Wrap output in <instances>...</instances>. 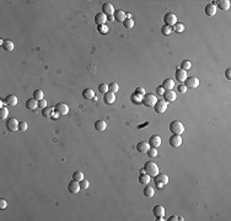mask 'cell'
I'll return each instance as SVG.
<instances>
[{
	"label": "cell",
	"instance_id": "6da1fadb",
	"mask_svg": "<svg viewBox=\"0 0 231 221\" xmlns=\"http://www.w3.org/2000/svg\"><path fill=\"white\" fill-rule=\"evenodd\" d=\"M170 132L176 135H181L182 133H184V125L179 121H172L170 123Z\"/></svg>",
	"mask_w": 231,
	"mask_h": 221
},
{
	"label": "cell",
	"instance_id": "7a4b0ae2",
	"mask_svg": "<svg viewBox=\"0 0 231 221\" xmlns=\"http://www.w3.org/2000/svg\"><path fill=\"white\" fill-rule=\"evenodd\" d=\"M144 171H145V173H148L150 177H155L156 175H159V166H158L155 162L149 161V162H146L145 166H144Z\"/></svg>",
	"mask_w": 231,
	"mask_h": 221
},
{
	"label": "cell",
	"instance_id": "3957f363",
	"mask_svg": "<svg viewBox=\"0 0 231 221\" xmlns=\"http://www.w3.org/2000/svg\"><path fill=\"white\" fill-rule=\"evenodd\" d=\"M156 102H158V98H156L155 95H152V94H145L143 96V100H142V103L145 105L146 107H154Z\"/></svg>",
	"mask_w": 231,
	"mask_h": 221
},
{
	"label": "cell",
	"instance_id": "277c9868",
	"mask_svg": "<svg viewBox=\"0 0 231 221\" xmlns=\"http://www.w3.org/2000/svg\"><path fill=\"white\" fill-rule=\"evenodd\" d=\"M169 183V176L165 173H159L155 176V184L158 188H162Z\"/></svg>",
	"mask_w": 231,
	"mask_h": 221
},
{
	"label": "cell",
	"instance_id": "5b68a950",
	"mask_svg": "<svg viewBox=\"0 0 231 221\" xmlns=\"http://www.w3.org/2000/svg\"><path fill=\"white\" fill-rule=\"evenodd\" d=\"M165 25L169 26V27H173V26L177 23V16L173 14V12H167L164 17Z\"/></svg>",
	"mask_w": 231,
	"mask_h": 221
},
{
	"label": "cell",
	"instance_id": "8992f818",
	"mask_svg": "<svg viewBox=\"0 0 231 221\" xmlns=\"http://www.w3.org/2000/svg\"><path fill=\"white\" fill-rule=\"evenodd\" d=\"M184 86L187 88H197L199 86V79L196 76H190V77H187L186 81H184Z\"/></svg>",
	"mask_w": 231,
	"mask_h": 221
},
{
	"label": "cell",
	"instance_id": "52a82bcc",
	"mask_svg": "<svg viewBox=\"0 0 231 221\" xmlns=\"http://www.w3.org/2000/svg\"><path fill=\"white\" fill-rule=\"evenodd\" d=\"M19 124H20V122H17L16 118H9L6 121V128L10 132H17L19 130Z\"/></svg>",
	"mask_w": 231,
	"mask_h": 221
},
{
	"label": "cell",
	"instance_id": "ba28073f",
	"mask_svg": "<svg viewBox=\"0 0 231 221\" xmlns=\"http://www.w3.org/2000/svg\"><path fill=\"white\" fill-rule=\"evenodd\" d=\"M167 103L169 102H166L165 100H161V101H159L158 100V102L155 103V112L156 113H165L166 112V109H167Z\"/></svg>",
	"mask_w": 231,
	"mask_h": 221
},
{
	"label": "cell",
	"instance_id": "9c48e42d",
	"mask_svg": "<svg viewBox=\"0 0 231 221\" xmlns=\"http://www.w3.org/2000/svg\"><path fill=\"white\" fill-rule=\"evenodd\" d=\"M56 112L59 114V115H67L69 113V107L65 103H58V105L54 107Z\"/></svg>",
	"mask_w": 231,
	"mask_h": 221
},
{
	"label": "cell",
	"instance_id": "30bf717a",
	"mask_svg": "<svg viewBox=\"0 0 231 221\" xmlns=\"http://www.w3.org/2000/svg\"><path fill=\"white\" fill-rule=\"evenodd\" d=\"M68 190L71 193V194H78L81 188H80V183L78 181H71L70 183L68 184Z\"/></svg>",
	"mask_w": 231,
	"mask_h": 221
},
{
	"label": "cell",
	"instance_id": "8fae6325",
	"mask_svg": "<svg viewBox=\"0 0 231 221\" xmlns=\"http://www.w3.org/2000/svg\"><path fill=\"white\" fill-rule=\"evenodd\" d=\"M170 145L172 148H179L182 145V138L181 135H176V134H172V136L170 138Z\"/></svg>",
	"mask_w": 231,
	"mask_h": 221
},
{
	"label": "cell",
	"instance_id": "7c38bea8",
	"mask_svg": "<svg viewBox=\"0 0 231 221\" xmlns=\"http://www.w3.org/2000/svg\"><path fill=\"white\" fill-rule=\"evenodd\" d=\"M162 96H164V100H165L166 102H175L176 98H177L176 92H175V91H172V90L165 91V94H164Z\"/></svg>",
	"mask_w": 231,
	"mask_h": 221
},
{
	"label": "cell",
	"instance_id": "4fadbf2b",
	"mask_svg": "<svg viewBox=\"0 0 231 221\" xmlns=\"http://www.w3.org/2000/svg\"><path fill=\"white\" fill-rule=\"evenodd\" d=\"M102 12L106 15V16H110V15H114V7L111 3H105L102 5Z\"/></svg>",
	"mask_w": 231,
	"mask_h": 221
},
{
	"label": "cell",
	"instance_id": "5bb4252c",
	"mask_svg": "<svg viewBox=\"0 0 231 221\" xmlns=\"http://www.w3.org/2000/svg\"><path fill=\"white\" fill-rule=\"evenodd\" d=\"M152 213H154V215H155V217H164L165 216V213H166V210H165V208L162 206V205H155L154 206V209H152Z\"/></svg>",
	"mask_w": 231,
	"mask_h": 221
},
{
	"label": "cell",
	"instance_id": "9a60e30c",
	"mask_svg": "<svg viewBox=\"0 0 231 221\" xmlns=\"http://www.w3.org/2000/svg\"><path fill=\"white\" fill-rule=\"evenodd\" d=\"M4 102L6 103L8 106H11V107H15L17 103H19V98L15 96V95H9L6 96V98L4 100Z\"/></svg>",
	"mask_w": 231,
	"mask_h": 221
},
{
	"label": "cell",
	"instance_id": "2e32d148",
	"mask_svg": "<svg viewBox=\"0 0 231 221\" xmlns=\"http://www.w3.org/2000/svg\"><path fill=\"white\" fill-rule=\"evenodd\" d=\"M186 79H187V71L183 69H178L176 71V80L179 81L181 84H183L186 81Z\"/></svg>",
	"mask_w": 231,
	"mask_h": 221
},
{
	"label": "cell",
	"instance_id": "e0dca14e",
	"mask_svg": "<svg viewBox=\"0 0 231 221\" xmlns=\"http://www.w3.org/2000/svg\"><path fill=\"white\" fill-rule=\"evenodd\" d=\"M149 145H150L151 148L158 149V148L161 145V138H160L159 135H152V136L150 138V140H149Z\"/></svg>",
	"mask_w": 231,
	"mask_h": 221
},
{
	"label": "cell",
	"instance_id": "ac0fdd59",
	"mask_svg": "<svg viewBox=\"0 0 231 221\" xmlns=\"http://www.w3.org/2000/svg\"><path fill=\"white\" fill-rule=\"evenodd\" d=\"M149 149H150V145H149V142H146V141H140V142H138V144H136V150L139 152H142V154L148 152Z\"/></svg>",
	"mask_w": 231,
	"mask_h": 221
},
{
	"label": "cell",
	"instance_id": "d6986e66",
	"mask_svg": "<svg viewBox=\"0 0 231 221\" xmlns=\"http://www.w3.org/2000/svg\"><path fill=\"white\" fill-rule=\"evenodd\" d=\"M125 19H127L125 11H123V10H116V11H114V20H116V21L124 22Z\"/></svg>",
	"mask_w": 231,
	"mask_h": 221
},
{
	"label": "cell",
	"instance_id": "ffe728a7",
	"mask_svg": "<svg viewBox=\"0 0 231 221\" xmlns=\"http://www.w3.org/2000/svg\"><path fill=\"white\" fill-rule=\"evenodd\" d=\"M95 22L98 25V26H102V25H106L107 22V16L104 14V12H100L95 16Z\"/></svg>",
	"mask_w": 231,
	"mask_h": 221
},
{
	"label": "cell",
	"instance_id": "44dd1931",
	"mask_svg": "<svg viewBox=\"0 0 231 221\" xmlns=\"http://www.w3.org/2000/svg\"><path fill=\"white\" fill-rule=\"evenodd\" d=\"M116 101V95L113 94V92H106L105 95H104V102L105 103H107V105H112V103Z\"/></svg>",
	"mask_w": 231,
	"mask_h": 221
},
{
	"label": "cell",
	"instance_id": "7402d4cb",
	"mask_svg": "<svg viewBox=\"0 0 231 221\" xmlns=\"http://www.w3.org/2000/svg\"><path fill=\"white\" fill-rule=\"evenodd\" d=\"M82 97L85 100H94L95 98V91L92 88H85L82 91Z\"/></svg>",
	"mask_w": 231,
	"mask_h": 221
},
{
	"label": "cell",
	"instance_id": "603a6c76",
	"mask_svg": "<svg viewBox=\"0 0 231 221\" xmlns=\"http://www.w3.org/2000/svg\"><path fill=\"white\" fill-rule=\"evenodd\" d=\"M161 87H162L164 90H166V91L172 90V88L175 87V81H173L172 79H166L165 81H162V85H161Z\"/></svg>",
	"mask_w": 231,
	"mask_h": 221
},
{
	"label": "cell",
	"instance_id": "cb8c5ba5",
	"mask_svg": "<svg viewBox=\"0 0 231 221\" xmlns=\"http://www.w3.org/2000/svg\"><path fill=\"white\" fill-rule=\"evenodd\" d=\"M204 11H205V14H207L208 16H214L216 14V6L214 4H208L207 6H205Z\"/></svg>",
	"mask_w": 231,
	"mask_h": 221
},
{
	"label": "cell",
	"instance_id": "d4e9b609",
	"mask_svg": "<svg viewBox=\"0 0 231 221\" xmlns=\"http://www.w3.org/2000/svg\"><path fill=\"white\" fill-rule=\"evenodd\" d=\"M26 107H27V109H30V111L37 109V107H38V101H37L36 98L27 100V102H26Z\"/></svg>",
	"mask_w": 231,
	"mask_h": 221
},
{
	"label": "cell",
	"instance_id": "484cf974",
	"mask_svg": "<svg viewBox=\"0 0 231 221\" xmlns=\"http://www.w3.org/2000/svg\"><path fill=\"white\" fill-rule=\"evenodd\" d=\"M216 4H218V6H219V9L223 10V11H226V10L230 9V1L229 0H219V1H216Z\"/></svg>",
	"mask_w": 231,
	"mask_h": 221
},
{
	"label": "cell",
	"instance_id": "4316f807",
	"mask_svg": "<svg viewBox=\"0 0 231 221\" xmlns=\"http://www.w3.org/2000/svg\"><path fill=\"white\" fill-rule=\"evenodd\" d=\"M106 128H107V123L105 121H96L95 123V129L98 132H104L106 130Z\"/></svg>",
	"mask_w": 231,
	"mask_h": 221
},
{
	"label": "cell",
	"instance_id": "83f0119b",
	"mask_svg": "<svg viewBox=\"0 0 231 221\" xmlns=\"http://www.w3.org/2000/svg\"><path fill=\"white\" fill-rule=\"evenodd\" d=\"M150 176L148 175V173H140V176H139V182H140V183H142V184H149L150 183Z\"/></svg>",
	"mask_w": 231,
	"mask_h": 221
},
{
	"label": "cell",
	"instance_id": "f1b7e54d",
	"mask_svg": "<svg viewBox=\"0 0 231 221\" xmlns=\"http://www.w3.org/2000/svg\"><path fill=\"white\" fill-rule=\"evenodd\" d=\"M144 196L146 197V198H152L154 197V194H155V189H154L152 187H150V186H148L145 189H144Z\"/></svg>",
	"mask_w": 231,
	"mask_h": 221
},
{
	"label": "cell",
	"instance_id": "f546056e",
	"mask_svg": "<svg viewBox=\"0 0 231 221\" xmlns=\"http://www.w3.org/2000/svg\"><path fill=\"white\" fill-rule=\"evenodd\" d=\"M108 91L110 92H113V94H117L119 91V85L117 82H111L108 85Z\"/></svg>",
	"mask_w": 231,
	"mask_h": 221
},
{
	"label": "cell",
	"instance_id": "4dcf8cb0",
	"mask_svg": "<svg viewBox=\"0 0 231 221\" xmlns=\"http://www.w3.org/2000/svg\"><path fill=\"white\" fill-rule=\"evenodd\" d=\"M3 48H4L6 52H12V50H14V43L8 40V41H5V42L3 43Z\"/></svg>",
	"mask_w": 231,
	"mask_h": 221
},
{
	"label": "cell",
	"instance_id": "1f68e13d",
	"mask_svg": "<svg viewBox=\"0 0 231 221\" xmlns=\"http://www.w3.org/2000/svg\"><path fill=\"white\" fill-rule=\"evenodd\" d=\"M53 112H56V109H54V108L46 107V108L42 111V114H43V117H46V118H50V117H52V113H53Z\"/></svg>",
	"mask_w": 231,
	"mask_h": 221
},
{
	"label": "cell",
	"instance_id": "d6a6232c",
	"mask_svg": "<svg viewBox=\"0 0 231 221\" xmlns=\"http://www.w3.org/2000/svg\"><path fill=\"white\" fill-rule=\"evenodd\" d=\"M73 179H74V181H78V182L82 181V179H84V173H82L81 171L74 172V173H73Z\"/></svg>",
	"mask_w": 231,
	"mask_h": 221
},
{
	"label": "cell",
	"instance_id": "836d02e7",
	"mask_svg": "<svg viewBox=\"0 0 231 221\" xmlns=\"http://www.w3.org/2000/svg\"><path fill=\"white\" fill-rule=\"evenodd\" d=\"M33 98H36L37 101L43 100V91H42V90H36V91H33Z\"/></svg>",
	"mask_w": 231,
	"mask_h": 221
},
{
	"label": "cell",
	"instance_id": "e575fe53",
	"mask_svg": "<svg viewBox=\"0 0 231 221\" xmlns=\"http://www.w3.org/2000/svg\"><path fill=\"white\" fill-rule=\"evenodd\" d=\"M8 117H9L8 108H5V107L0 108V119H8Z\"/></svg>",
	"mask_w": 231,
	"mask_h": 221
},
{
	"label": "cell",
	"instance_id": "d590c367",
	"mask_svg": "<svg viewBox=\"0 0 231 221\" xmlns=\"http://www.w3.org/2000/svg\"><path fill=\"white\" fill-rule=\"evenodd\" d=\"M171 32H172V27H169V26H166V25H164L161 27V33L164 36H169Z\"/></svg>",
	"mask_w": 231,
	"mask_h": 221
},
{
	"label": "cell",
	"instance_id": "8d00e7d4",
	"mask_svg": "<svg viewBox=\"0 0 231 221\" xmlns=\"http://www.w3.org/2000/svg\"><path fill=\"white\" fill-rule=\"evenodd\" d=\"M173 30H175V32H177V33H181V32L184 31V25L177 22V23L173 26Z\"/></svg>",
	"mask_w": 231,
	"mask_h": 221
},
{
	"label": "cell",
	"instance_id": "74e56055",
	"mask_svg": "<svg viewBox=\"0 0 231 221\" xmlns=\"http://www.w3.org/2000/svg\"><path fill=\"white\" fill-rule=\"evenodd\" d=\"M192 68V63L189 61V60H184V61H182L181 63V69H183V70H189Z\"/></svg>",
	"mask_w": 231,
	"mask_h": 221
},
{
	"label": "cell",
	"instance_id": "f35d334b",
	"mask_svg": "<svg viewBox=\"0 0 231 221\" xmlns=\"http://www.w3.org/2000/svg\"><path fill=\"white\" fill-rule=\"evenodd\" d=\"M123 26L125 28H133V26H134V21L132 19H125V21L123 22Z\"/></svg>",
	"mask_w": 231,
	"mask_h": 221
},
{
	"label": "cell",
	"instance_id": "ab89813d",
	"mask_svg": "<svg viewBox=\"0 0 231 221\" xmlns=\"http://www.w3.org/2000/svg\"><path fill=\"white\" fill-rule=\"evenodd\" d=\"M148 155L150 156L151 159H155L156 156H158V150H156L155 148H150L149 151H148Z\"/></svg>",
	"mask_w": 231,
	"mask_h": 221
},
{
	"label": "cell",
	"instance_id": "60d3db41",
	"mask_svg": "<svg viewBox=\"0 0 231 221\" xmlns=\"http://www.w3.org/2000/svg\"><path fill=\"white\" fill-rule=\"evenodd\" d=\"M98 91L101 94H106V92H108V85H106V84H101L100 86H98Z\"/></svg>",
	"mask_w": 231,
	"mask_h": 221
},
{
	"label": "cell",
	"instance_id": "b9f144b4",
	"mask_svg": "<svg viewBox=\"0 0 231 221\" xmlns=\"http://www.w3.org/2000/svg\"><path fill=\"white\" fill-rule=\"evenodd\" d=\"M79 183H80V188H81V189H85V190H86V189L88 188V186H90L88 181H87V179H85V178H84L82 181H80Z\"/></svg>",
	"mask_w": 231,
	"mask_h": 221
},
{
	"label": "cell",
	"instance_id": "7bdbcfd3",
	"mask_svg": "<svg viewBox=\"0 0 231 221\" xmlns=\"http://www.w3.org/2000/svg\"><path fill=\"white\" fill-rule=\"evenodd\" d=\"M27 128H28V124L26 122H20V124H19V130L20 132H26Z\"/></svg>",
	"mask_w": 231,
	"mask_h": 221
},
{
	"label": "cell",
	"instance_id": "ee69618b",
	"mask_svg": "<svg viewBox=\"0 0 231 221\" xmlns=\"http://www.w3.org/2000/svg\"><path fill=\"white\" fill-rule=\"evenodd\" d=\"M98 32H100L101 34H106V33H108V27H107L106 25L98 26Z\"/></svg>",
	"mask_w": 231,
	"mask_h": 221
},
{
	"label": "cell",
	"instance_id": "f6af8a7d",
	"mask_svg": "<svg viewBox=\"0 0 231 221\" xmlns=\"http://www.w3.org/2000/svg\"><path fill=\"white\" fill-rule=\"evenodd\" d=\"M132 100H133V102H136V103H139V102H142V100H143V96H142V95H139V94H133V96H132Z\"/></svg>",
	"mask_w": 231,
	"mask_h": 221
},
{
	"label": "cell",
	"instance_id": "bcb514c9",
	"mask_svg": "<svg viewBox=\"0 0 231 221\" xmlns=\"http://www.w3.org/2000/svg\"><path fill=\"white\" fill-rule=\"evenodd\" d=\"M177 91H178V92H181V94H184V92H187V87L182 84V85H179L177 87Z\"/></svg>",
	"mask_w": 231,
	"mask_h": 221
},
{
	"label": "cell",
	"instance_id": "7dc6e473",
	"mask_svg": "<svg viewBox=\"0 0 231 221\" xmlns=\"http://www.w3.org/2000/svg\"><path fill=\"white\" fill-rule=\"evenodd\" d=\"M38 107H40V108H42V109H44V108L47 107V101H44V100L38 101Z\"/></svg>",
	"mask_w": 231,
	"mask_h": 221
},
{
	"label": "cell",
	"instance_id": "c3c4849f",
	"mask_svg": "<svg viewBox=\"0 0 231 221\" xmlns=\"http://www.w3.org/2000/svg\"><path fill=\"white\" fill-rule=\"evenodd\" d=\"M6 206H8L6 200L5 199H0V209L4 210V209H6Z\"/></svg>",
	"mask_w": 231,
	"mask_h": 221
},
{
	"label": "cell",
	"instance_id": "681fc988",
	"mask_svg": "<svg viewBox=\"0 0 231 221\" xmlns=\"http://www.w3.org/2000/svg\"><path fill=\"white\" fill-rule=\"evenodd\" d=\"M135 94H139V95L144 96V95H145V88H143V87H138V88L135 90Z\"/></svg>",
	"mask_w": 231,
	"mask_h": 221
},
{
	"label": "cell",
	"instance_id": "f907efd6",
	"mask_svg": "<svg viewBox=\"0 0 231 221\" xmlns=\"http://www.w3.org/2000/svg\"><path fill=\"white\" fill-rule=\"evenodd\" d=\"M156 94H158V95H164V94H165V90L160 86V87H158V88H156Z\"/></svg>",
	"mask_w": 231,
	"mask_h": 221
},
{
	"label": "cell",
	"instance_id": "816d5d0a",
	"mask_svg": "<svg viewBox=\"0 0 231 221\" xmlns=\"http://www.w3.org/2000/svg\"><path fill=\"white\" fill-rule=\"evenodd\" d=\"M226 77H227L229 80L231 79V70H230V69H227V70H226Z\"/></svg>",
	"mask_w": 231,
	"mask_h": 221
},
{
	"label": "cell",
	"instance_id": "f5cc1de1",
	"mask_svg": "<svg viewBox=\"0 0 231 221\" xmlns=\"http://www.w3.org/2000/svg\"><path fill=\"white\" fill-rule=\"evenodd\" d=\"M107 21H114V15H110V16H107Z\"/></svg>",
	"mask_w": 231,
	"mask_h": 221
},
{
	"label": "cell",
	"instance_id": "db71d44e",
	"mask_svg": "<svg viewBox=\"0 0 231 221\" xmlns=\"http://www.w3.org/2000/svg\"><path fill=\"white\" fill-rule=\"evenodd\" d=\"M169 220H170V221H176V220H178V217H177V216H171Z\"/></svg>",
	"mask_w": 231,
	"mask_h": 221
},
{
	"label": "cell",
	"instance_id": "11a10c76",
	"mask_svg": "<svg viewBox=\"0 0 231 221\" xmlns=\"http://www.w3.org/2000/svg\"><path fill=\"white\" fill-rule=\"evenodd\" d=\"M127 15V19H132V15L130 14H125Z\"/></svg>",
	"mask_w": 231,
	"mask_h": 221
}]
</instances>
